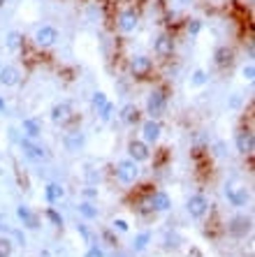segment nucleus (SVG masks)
Segmentation results:
<instances>
[{
	"mask_svg": "<svg viewBox=\"0 0 255 257\" xmlns=\"http://www.w3.org/2000/svg\"><path fill=\"white\" fill-rule=\"evenodd\" d=\"M3 5H5V0H0V7H3Z\"/></svg>",
	"mask_w": 255,
	"mask_h": 257,
	"instance_id": "e433bc0d",
	"label": "nucleus"
},
{
	"mask_svg": "<svg viewBox=\"0 0 255 257\" xmlns=\"http://www.w3.org/2000/svg\"><path fill=\"white\" fill-rule=\"evenodd\" d=\"M148 241H151V234H148V232H144V234H137V236H135V250H137V252L146 250Z\"/></svg>",
	"mask_w": 255,
	"mask_h": 257,
	"instance_id": "5701e85b",
	"label": "nucleus"
},
{
	"mask_svg": "<svg viewBox=\"0 0 255 257\" xmlns=\"http://www.w3.org/2000/svg\"><path fill=\"white\" fill-rule=\"evenodd\" d=\"M130 70L137 79H144L148 72H151V58H148V56H137V58H132Z\"/></svg>",
	"mask_w": 255,
	"mask_h": 257,
	"instance_id": "39448f33",
	"label": "nucleus"
},
{
	"mask_svg": "<svg viewBox=\"0 0 255 257\" xmlns=\"http://www.w3.org/2000/svg\"><path fill=\"white\" fill-rule=\"evenodd\" d=\"M155 54L160 56V58H169V56L174 54V40L167 35H160L158 40H155Z\"/></svg>",
	"mask_w": 255,
	"mask_h": 257,
	"instance_id": "9d476101",
	"label": "nucleus"
},
{
	"mask_svg": "<svg viewBox=\"0 0 255 257\" xmlns=\"http://www.w3.org/2000/svg\"><path fill=\"white\" fill-rule=\"evenodd\" d=\"M119 28L123 30V33H132V30L137 28V14L132 12V10H128V12H123L119 17Z\"/></svg>",
	"mask_w": 255,
	"mask_h": 257,
	"instance_id": "f3484780",
	"label": "nucleus"
},
{
	"mask_svg": "<svg viewBox=\"0 0 255 257\" xmlns=\"http://www.w3.org/2000/svg\"><path fill=\"white\" fill-rule=\"evenodd\" d=\"M19 44H21V35H19L17 30H12V33L7 35V47H10V49H19Z\"/></svg>",
	"mask_w": 255,
	"mask_h": 257,
	"instance_id": "a878e982",
	"label": "nucleus"
},
{
	"mask_svg": "<svg viewBox=\"0 0 255 257\" xmlns=\"http://www.w3.org/2000/svg\"><path fill=\"white\" fill-rule=\"evenodd\" d=\"M83 142H86V139H83V135H81V132H77V130L67 132L65 139H63V144H65V149L70 151V153H77V151L83 146Z\"/></svg>",
	"mask_w": 255,
	"mask_h": 257,
	"instance_id": "4468645a",
	"label": "nucleus"
},
{
	"mask_svg": "<svg viewBox=\"0 0 255 257\" xmlns=\"http://www.w3.org/2000/svg\"><path fill=\"white\" fill-rule=\"evenodd\" d=\"M17 215H19V220L24 222L26 227H30V229H37V227H40V225H37V215L33 213L28 206H19V209H17Z\"/></svg>",
	"mask_w": 255,
	"mask_h": 257,
	"instance_id": "dca6fc26",
	"label": "nucleus"
},
{
	"mask_svg": "<svg viewBox=\"0 0 255 257\" xmlns=\"http://www.w3.org/2000/svg\"><path fill=\"white\" fill-rule=\"evenodd\" d=\"M128 153H130V160H135V162H144V160H148V146L144 142H130L128 144Z\"/></svg>",
	"mask_w": 255,
	"mask_h": 257,
	"instance_id": "6e6552de",
	"label": "nucleus"
},
{
	"mask_svg": "<svg viewBox=\"0 0 255 257\" xmlns=\"http://www.w3.org/2000/svg\"><path fill=\"white\" fill-rule=\"evenodd\" d=\"M105 104H107V95L98 90V93L93 95V109H95V111H100V109L105 107Z\"/></svg>",
	"mask_w": 255,
	"mask_h": 257,
	"instance_id": "393cba45",
	"label": "nucleus"
},
{
	"mask_svg": "<svg viewBox=\"0 0 255 257\" xmlns=\"http://www.w3.org/2000/svg\"><path fill=\"white\" fill-rule=\"evenodd\" d=\"M186 209H188V213L193 215V218H204L209 211V202H207V197H202V195H193V197L188 199V204H186Z\"/></svg>",
	"mask_w": 255,
	"mask_h": 257,
	"instance_id": "7ed1b4c3",
	"label": "nucleus"
},
{
	"mask_svg": "<svg viewBox=\"0 0 255 257\" xmlns=\"http://www.w3.org/2000/svg\"><path fill=\"white\" fill-rule=\"evenodd\" d=\"M19 79H21V74H19L17 67L7 65V67H3V70H0V84H3V86H17Z\"/></svg>",
	"mask_w": 255,
	"mask_h": 257,
	"instance_id": "2eb2a0df",
	"label": "nucleus"
},
{
	"mask_svg": "<svg viewBox=\"0 0 255 257\" xmlns=\"http://www.w3.org/2000/svg\"><path fill=\"white\" fill-rule=\"evenodd\" d=\"M112 225H114V229H119V232H128V222H125L123 218H116Z\"/></svg>",
	"mask_w": 255,
	"mask_h": 257,
	"instance_id": "2f4dec72",
	"label": "nucleus"
},
{
	"mask_svg": "<svg viewBox=\"0 0 255 257\" xmlns=\"http://www.w3.org/2000/svg\"><path fill=\"white\" fill-rule=\"evenodd\" d=\"M225 197L230 199L234 206H243V204L248 202V190H246V188L227 186V188H225Z\"/></svg>",
	"mask_w": 255,
	"mask_h": 257,
	"instance_id": "1a4fd4ad",
	"label": "nucleus"
},
{
	"mask_svg": "<svg viewBox=\"0 0 255 257\" xmlns=\"http://www.w3.org/2000/svg\"><path fill=\"white\" fill-rule=\"evenodd\" d=\"M12 255V239L0 236V257H10Z\"/></svg>",
	"mask_w": 255,
	"mask_h": 257,
	"instance_id": "b1692460",
	"label": "nucleus"
},
{
	"mask_svg": "<svg viewBox=\"0 0 255 257\" xmlns=\"http://www.w3.org/2000/svg\"><path fill=\"white\" fill-rule=\"evenodd\" d=\"M21 151H24L30 160H44V158H47L44 149H42V146H37V144H33L28 137L21 139Z\"/></svg>",
	"mask_w": 255,
	"mask_h": 257,
	"instance_id": "0eeeda50",
	"label": "nucleus"
},
{
	"mask_svg": "<svg viewBox=\"0 0 255 257\" xmlns=\"http://www.w3.org/2000/svg\"><path fill=\"white\" fill-rule=\"evenodd\" d=\"M24 135L28 139H37L42 135V125H40V120H35V118H26L24 120Z\"/></svg>",
	"mask_w": 255,
	"mask_h": 257,
	"instance_id": "aec40b11",
	"label": "nucleus"
},
{
	"mask_svg": "<svg viewBox=\"0 0 255 257\" xmlns=\"http://www.w3.org/2000/svg\"><path fill=\"white\" fill-rule=\"evenodd\" d=\"M56 40H58V30L51 28V26H42L35 33V42L40 47H51V44H56Z\"/></svg>",
	"mask_w": 255,
	"mask_h": 257,
	"instance_id": "20e7f679",
	"label": "nucleus"
},
{
	"mask_svg": "<svg viewBox=\"0 0 255 257\" xmlns=\"http://www.w3.org/2000/svg\"><path fill=\"white\" fill-rule=\"evenodd\" d=\"M86 257H105V252H102L100 248H95V245H93V248L89 250V255H86Z\"/></svg>",
	"mask_w": 255,
	"mask_h": 257,
	"instance_id": "72a5a7b5",
	"label": "nucleus"
},
{
	"mask_svg": "<svg viewBox=\"0 0 255 257\" xmlns=\"http://www.w3.org/2000/svg\"><path fill=\"white\" fill-rule=\"evenodd\" d=\"M230 232L234 234V236H246V234L250 232V218H246V215L232 218V222H230Z\"/></svg>",
	"mask_w": 255,
	"mask_h": 257,
	"instance_id": "9b49d317",
	"label": "nucleus"
},
{
	"mask_svg": "<svg viewBox=\"0 0 255 257\" xmlns=\"http://www.w3.org/2000/svg\"><path fill=\"white\" fill-rule=\"evenodd\" d=\"M214 58H216V65H227L232 60V49H227V47H218L216 49V54H214Z\"/></svg>",
	"mask_w": 255,
	"mask_h": 257,
	"instance_id": "4be33fe9",
	"label": "nucleus"
},
{
	"mask_svg": "<svg viewBox=\"0 0 255 257\" xmlns=\"http://www.w3.org/2000/svg\"><path fill=\"white\" fill-rule=\"evenodd\" d=\"M0 111H5V102L0 100Z\"/></svg>",
	"mask_w": 255,
	"mask_h": 257,
	"instance_id": "f704fd0d",
	"label": "nucleus"
},
{
	"mask_svg": "<svg viewBox=\"0 0 255 257\" xmlns=\"http://www.w3.org/2000/svg\"><path fill=\"white\" fill-rule=\"evenodd\" d=\"M137 118H139V114H137V107H135V104H125V107L121 109V120H123V123L132 125Z\"/></svg>",
	"mask_w": 255,
	"mask_h": 257,
	"instance_id": "412c9836",
	"label": "nucleus"
},
{
	"mask_svg": "<svg viewBox=\"0 0 255 257\" xmlns=\"http://www.w3.org/2000/svg\"><path fill=\"white\" fill-rule=\"evenodd\" d=\"M241 74H243V79H246V81H253V79H255V67L253 65H243Z\"/></svg>",
	"mask_w": 255,
	"mask_h": 257,
	"instance_id": "7c9ffc66",
	"label": "nucleus"
},
{
	"mask_svg": "<svg viewBox=\"0 0 255 257\" xmlns=\"http://www.w3.org/2000/svg\"><path fill=\"white\" fill-rule=\"evenodd\" d=\"M44 215H47L49 220L54 222L56 227H60V225H63V218H60V215H58V213H56V211H54V209H47V211H44Z\"/></svg>",
	"mask_w": 255,
	"mask_h": 257,
	"instance_id": "bb28decb",
	"label": "nucleus"
},
{
	"mask_svg": "<svg viewBox=\"0 0 255 257\" xmlns=\"http://www.w3.org/2000/svg\"><path fill=\"white\" fill-rule=\"evenodd\" d=\"M190 84H193V86H202V84H207V74H204L202 70H197L195 74H193V81H190Z\"/></svg>",
	"mask_w": 255,
	"mask_h": 257,
	"instance_id": "c85d7f7f",
	"label": "nucleus"
},
{
	"mask_svg": "<svg viewBox=\"0 0 255 257\" xmlns=\"http://www.w3.org/2000/svg\"><path fill=\"white\" fill-rule=\"evenodd\" d=\"M200 28H202V24L200 21H193V24L188 26V30H190V35H197V33H200Z\"/></svg>",
	"mask_w": 255,
	"mask_h": 257,
	"instance_id": "473e14b6",
	"label": "nucleus"
},
{
	"mask_svg": "<svg viewBox=\"0 0 255 257\" xmlns=\"http://www.w3.org/2000/svg\"><path fill=\"white\" fill-rule=\"evenodd\" d=\"M179 3H181V5H186V3H190V0H179Z\"/></svg>",
	"mask_w": 255,
	"mask_h": 257,
	"instance_id": "c9c22d12",
	"label": "nucleus"
},
{
	"mask_svg": "<svg viewBox=\"0 0 255 257\" xmlns=\"http://www.w3.org/2000/svg\"><path fill=\"white\" fill-rule=\"evenodd\" d=\"M63 195H65V190H63V186H60V183H49V186L44 188V197H47L49 204L60 202V199H63Z\"/></svg>",
	"mask_w": 255,
	"mask_h": 257,
	"instance_id": "6ab92c4d",
	"label": "nucleus"
},
{
	"mask_svg": "<svg viewBox=\"0 0 255 257\" xmlns=\"http://www.w3.org/2000/svg\"><path fill=\"white\" fill-rule=\"evenodd\" d=\"M142 135H144V142L146 144H155L158 139H160V123L158 120H146L142 125Z\"/></svg>",
	"mask_w": 255,
	"mask_h": 257,
	"instance_id": "423d86ee",
	"label": "nucleus"
},
{
	"mask_svg": "<svg viewBox=\"0 0 255 257\" xmlns=\"http://www.w3.org/2000/svg\"><path fill=\"white\" fill-rule=\"evenodd\" d=\"M237 149H239V153H253V149H255V142H253V135L250 132H241L237 137Z\"/></svg>",
	"mask_w": 255,
	"mask_h": 257,
	"instance_id": "a211bd4d",
	"label": "nucleus"
},
{
	"mask_svg": "<svg viewBox=\"0 0 255 257\" xmlns=\"http://www.w3.org/2000/svg\"><path fill=\"white\" fill-rule=\"evenodd\" d=\"M151 209L153 211H169V206H172V199H169V195L167 192H155V195H151Z\"/></svg>",
	"mask_w": 255,
	"mask_h": 257,
	"instance_id": "ddd939ff",
	"label": "nucleus"
},
{
	"mask_svg": "<svg viewBox=\"0 0 255 257\" xmlns=\"http://www.w3.org/2000/svg\"><path fill=\"white\" fill-rule=\"evenodd\" d=\"M79 211H81V215H86V218H95V215H98V211H95L91 204H81Z\"/></svg>",
	"mask_w": 255,
	"mask_h": 257,
	"instance_id": "c756f323",
	"label": "nucleus"
},
{
	"mask_svg": "<svg viewBox=\"0 0 255 257\" xmlns=\"http://www.w3.org/2000/svg\"><path fill=\"white\" fill-rule=\"evenodd\" d=\"M165 107H167L165 93L162 90H151V95L146 100V111L151 114V118H158V116L165 114Z\"/></svg>",
	"mask_w": 255,
	"mask_h": 257,
	"instance_id": "f257e3e1",
	"label": "nucleus"
},
{
	"mask_svg": "<svg viewBox=\"0 0 255 257\" xmlns=\"http://www.w3.org/2000/svg\"><path fill=\"white\" fill-rule=\"evenodd\" d=\"M112 111H114V104H112V102H107V104H105V107H102L98 114H100L102 120H109V118H112Z\"/></svg>",
	"mask_w": 255,
	"mask_h": 257,
	"instance_id": "cd10ccee",
	"label": "nucleus"
},
{
	"mask_svg": "<svg viewBox=\"0 0 255 257\" xmlns=\"http://www.w3.org/2000/svg\"><path fill=\"white\" fill-rule=\"evenodd\" d=\"M116 176H119L121 183H135L137 176H139V167H137V162L135 160L119 162V167H116Z\"/></svg>",
	"mask_w": 255,
	"mask_h": 257,
	"instance_id": "f03ea898",
	"label": "nucleus"
},
{
	"mask_svg": "<svg viewBox=\"0 0 255 257\" xmlns=\"http://www.w3.org/2000/svg\"><path fill=\"white\" fill-rule=\"evenodd\" d=\"M70 116H72V109L67 102H60V104H56V107L51 109V120H54V123H60V125L67 123Z\"/></svg>",
	"mask_w": 255,
	"mask_h": 257,
	"instance_id": "f8f14e48",
	"label": "nucleus"
}]
</instances>
